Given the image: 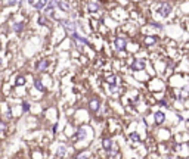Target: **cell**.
<instances>
[{"instance_id": "8fae6325", "label": "cell", "mask_w": 189, "mask_h": 159, "mask_svg": "<svg viewBox=\"0 0 189 159\" xmlns=\"http://www.w3.org/2000/svg\"><path fill=\"white\" fill-rule=\"evenodd\" d=\"M102 146H104V149L110 150V149L113 147V140H111V139H108V137H107V139H104V140H102Z\"/></svg>"}, {"instance_id": "2e32d148", "label": "cell", "mask_w": 189, "mask_h": 159, "mask_svg": "<svg viewBox=\"0 0 189 159\" xmlns=\"http://www.w3.org/2000/svg\"><path fill=\"white\" fill-rule=\"evenodd\" d=\"M107 82L110 84V85H113V84H118V80L115 75H110L108 78H107Z\"/></svg>"}, {"instance_id": "d4e9b609", "label": "cell", "mask_w": 189, "mask_h": 159, "mask_svg": "<svg viewBox=\"0 0 189 159\" xmlns=\"http://www.w3.org/2000/svg\"><path fill=\"white\" fill-rule=\"evenodd\" d=\"M38 24H40V25H44V24H46V18H44V16H40V18H38Z\"/></svg>"}, {"instance_id": "7a4b0ae2", "label": "cell", "mask_w": 189, "mask_h": 159, "mask_svg": "<svg viewBox=\"0 0 189 159\" xmlns=\"http://www.w3.org/2000/svg\"><path fill=\"white\" fill-rule=\"evenodd\" d=\"M170 12H171V4H168V3H161V6H160V15H161V16H168Z\"/></svg>"}, {"instance_id": "cb8c5ba5", "label": "cell", "mask_w": 189, "mask_h": 159, "mask_svg": "<svg viewBox=\"0 0 189 159\" xmlns=\"http://www.w3.org/2000/svg\"><path fill=\"white\" fill-rule=\"evenodd\" d=\"M22 111H24V112H28V111H30V103L24 102V103H22Z\"/></svg>"}, {"instance_id": "5bb4252c", "label": "cell", "mask_w": 189, "mask_h": 159, "mask_svg": "<svg viewBox=\"0 0 189 159\" xmlns=\"http://www.w3.org/2000/svg\"><path fill=\"white\" fill-rule=\"evenodd\" d=\"M22 30H24V22H16V24H13V31L21 33Z\"/></svg>"}, {"instance_id": "484cf974", "label": "cell", "mask_w": 189, "mask_h": 159, "mask_svg": "<svg viewBox=\"0 0 189 159\" xmlns=\"http://www.w3.org/2000/svg\"><path fill=\"white\" fill-rule=\"evenodd\" d=\"M3 130H6V124L3 121H0V131H3Z\"/></svg>"}, {"instance_id": "6da1fadb", "label": "cell", "mask_w": 189, "mask_h": 159, "mask_svg": "<svg viewBox=\"0 0 189 159\" xmlns=\"http://www.w3.org/2000/svg\"><path fill=\"white\" fill-rule=\"evenodd\" d=\"M59 22H61V25L67 30V33H70V34L76 33V22H73V21H67V19L59 21Z\"/></svg>"}, {"instance_id": "d6986e66", "label": "cell", "mask_w": 189, "mask_h": 159, "mask_svg": "<svg viewBox=\"0 0 189 159\" xmlns=\"http://www.w3.org/2000/svg\"><path fill=\"white\" fill-rule=\"evenodd\" d=\"M130 140H133L135 143H138V141H139V134H138V133H132V134H130Z\"/></svg>"}, {"instance_id": "5b68a950", "label": "cell", "mask_w": 189, "mask_h": 159, "mask_svg": "<svg viewBox=\"0 0 189 159\" xmlns=\"http://www.w3.org/2000/svg\"><path fill=\"white\" fill-rule=\"evenodd\" d=\"M115 49H117L118 52L126 50V40L124 39H117L115 40Z\"/></svg>"}, {"instance_id": "ac0fdd59", "label": "cell", "mask_w": 189, "mask_h": 159, "mask_svg": "<svg viewBox=\"0 0 189 159\" xmlns=\"http://www.w3.org/2000/svg\"><path fill=\"white\" fill-rule=\"evenodd\" d=\"M155 41H157V39H155V37H146V39H145V44L151 46V44H154Z\"/></svg>"}, {"instance_id": "9c48e42d", "label": "cell", "mask_w": 189, "mask_h": 159, "mask_svg": "<svg viewBox=\"0 0 189 159\" xmlns=\"http://www.w3.org/2000/svg\"><path fill=\"white\" fill-rule=\"evenodd\" d=\"M49 3V0H38L37 3H34V7L37 9V10H43L44 9V6Z\"/></svg>"}, {"instance_id": "7c38bea8", "label": "cell", "mask_w": 189, "mask_h": 159, "mask_svg": "<svg viewBox=\"0 0 189 159\" xmlns=\"http://www.w3.org/2000/svg\"><path fill=\"white\" fill-rule=\"evenodd\" d=\"M76 137H77V140H83V139L86 137V130H84L83 127L77 130V134H76Z\"/></svg>"}, {"instance_id": "52a82bcc", "label": "cell", "mask_w": 189, "mask_h": 159, "mask_svg": "<svg viewBox=\"0 0 189 159\" xmlns=\"http://www.w3.org/2000/svg\"><path fill=\"white\" fill-rule=\"evenodd\" d=\"M47 65H49V63H47V61H46V59H41V61H38V62H37L36 69L40 71V72H43V71H46V69H47Z\"/></svg>"}, {"instance_id": "4316f807", "label": "cell", "mask_w": 189, "mask_h": 159, "mask_svg": "<svg viewBox=\"0 0 189 159\" xmlns=\"http://www.w3.org/2000/svg\"><path fill=\"white\" fill-rule=\"evenodd\" d=\"M56 130H58V124H55V125H53V128H52V131H53V134L56 133Z\"/></svg>"}, {"instance_id": "603a6c76", "label": "cell", "mask_w": 189, "mask_h": 159, "mask_svg": "<svg viewBox=\"0 0 189 159\" xmlns=\"http://www.w3.org/2000/svg\"><path fill=\"white\" fill-rule=\"evenodd\" d=\"M188 96H189V93H188V90H186V88H183V90H182V94H179V97H180V99H186Z\"/></svg>"}, {"instance_id": "3957f363", "label": "cell", "mask_w": 189, "mask_h": 159, "mask_svg": "<svg viewBox=\"0 0 189 159\" xmlns=\"http://www.w3.org/2000/svg\"><path fill=\"white\" fill-rule=\"evenodd\" d=\"M143 68H145V61H142V59H135L133 61V63H132V69L133 71H140Z\"/></svg>"}, {"instance_id": "7402d4cb", "label": "cell", "mask_w": 189, "mask_h": 159, "mask_svg": "<svg viewBox=\"0 0 189 159\" xmlns=\"http://www.w3.org/2000/svg\"><path fill=\"white\" fill-rule=\"evenodd\" d=\"M65 150H67L65 146H61V147L58 149V156H64V155H65Z\"/></svg>"}, {"instance_id": "ffe728a7", "label": "cell", "mask_w": 189, "mask_h": 159, "mask_svg": "<svg viewBox=\"0 0 189 159\" xmlns=\"http://www.w3.org/2000/svg\"><path fill=\"white\" fill-rule=\"evenodd\" d=\"M15 82H16V85H24V84H25V78H24V77H16V81H15Z\"/></svg>"}, {"instance_id": "9a60e30c", "label": "cell", "mask_w": 189, "mask_h": 159, "mask_svg": "<svg viewBox=\"0 0 189 159\" xmlns=\"http://www.w3.org/2000/svg\"><path fill=\"white\" fill-rule=\"evenodd\" d=\"M34 87L37 88L38 91H44V85L41 84V81H40V80H34Z\"/></svg>"}, {"instance_id": "1f68e13d", "label": "cell", "mask_w": 189, "mask_h": 159, "mask_svg": "<svg viewBox=\"0 0 189 159\" xmlns=\"http://www.w3.org/2000/svg\"><path fill=\"white\" fill-rule=\"evenodd\" d=\"M0 1H1V0H0Z\"/></svg>"}, {"instance_id": "4fadbf2b", "label": "cell", "mask_w": 189, "mask_h": 159, "mask_svg": "<svg viewBox=\"0 0 189 159\" xmlns=\"http://www.w3.org/2000/svg\"><path fill=\"white\" fill-rule=\"evenodd\" d=\"M58 6L64 10V12H70V4L65 3V1H58Z\"/></svg>"}, {"instance_id": "277c9868", "label": "cell", "mask_w": 189, "mask_h": 159, "mask_svg": "<svg viewBox=\"0 0 189 159\" xmlns=\"http://www.w3.org/2000/svg\"><path fill=\"white\" fill-rule=\"evenodd\" d=\"M71 37H73L74 40H77V41H80V43H83V44H86V46H90V41H89L87 39H84V37H81V36H80L77 31L71 34Z\"/></svg>"}, {"instance_id": "4dcf8cb0", "label": "cell", "mask_w": 189, "mask_h": 159, "mask_svg": "<svg viewBox=\"0 0 189 159\" xmlns=\"http://www.w3.org/2000/svg\"><path fill=\"white\" fill-rule=\"evenodd\" d=\"M188 124H189V119H188Z\"/></svg>"}, {"instance_id": "f546056e", "label": "cell", "mask_w": 189, "mask_h": 159, "mask_svg": "<svg viewBox=\"0 0 189 159\" xmlns=\"http://www.w3.org/2000/svg\"><path fill=\"white\" fill-rule=\"evenodd\" d=\"M0 65H1V59H0Z\"/></svg>"}, {"instance_id": "ba28073f", "label": "cell", "mask_w": 189, "mask_h": 159, "mask_svg": "<svg viewBox=\"0 0 189 159\" xmlns=\"http://www.w3.org/2000/svg\"><path fill=\"white\" fill-rule=\"evenodd\" d=\"M89 109H90L92 112H98V111H99V100H98V99L90 100V103H89Z\"/></svg>"}, {"instance_id": "83f0119b", "label": "cell", "mask_w": 189, "mask_h": 159, "mask_svg": "<svg viewBox=\"0 0 189 159\" xmlns=\"http://www.w3.org/2000/svg\"><path fill=\"white\" fill-rule=\"evenodd\" d=\"M160 105H161V106H167V103H165L164 100H161V102H160Z\"/></svg>"}, {"instance_id": "30bf717a", "label": "cell", "mask_w": 189, "mask_h": 159, "mask_svg": "<svg viewBox=\"0 0 189 159\" xmlns=\"http://www.w3.org/2000/svg\"><path fill=\"white\" fill-rule=\"evenodd\" d=\"M154 119H155V124H163L164 122V114L163 112H155Z\"/></svg>"}, {"instance_id": "44dd1931", "label": "cell", "mask_w": 189, "mask_h": 159, "mask_svg": "<svg viewBox=\"0 0 189 159\" xmlns=\"http://www.w3.org/2000/svg\"><path fill=\"white\" fill-rule=\"evenodd\" d=\"M110 90H111V93L117 94V93L120 91V87H118V85H115V84H113V85H110Z\"/></svg>"}, {"instance_id": "e0dca14e", "label": "cell", "mask_w": 189, "mask_h": 159, "mask_svg": "<svg viewBox=\"0 0 189 159\" xmlns=\"http://www.w3.org/2000/svg\"><path fill=\"white\" fill-rule=\"evenodd\" d=\"M107 152H108V158H117V156H118V152H117L115 149H113V147H111L110 150H107Z\"/></svg>"}, {"instance_id": "8992f818", "label": "cell", "mask_w": 189, "mask_h": 159, "mask_svg": "<svg viewBox=\"0 0 189 159\" xmlns=\"http://www.w3.org/2000/svg\"><path fill=\"white\" fill-rule=\"evenodd\" d=\"M87 6H89V10H90V12H98V10L101 9L99 3H98V1H95V0H89Z\"/></svg>"}, {"instance_id": "f1b7e54d", "label": "cell", "mask_w": 189, "mask_h": 159, "mask_svg": "<svg viewBox=\"0 0 189 159\" xmlns=\"http://www.w3.org/2000/svg\"><path fill=\"white\" fill-rule=\"evenodd\" d=\"M28 3H30V4H34V0H28Z\"/></svg>"}]
</instances>
